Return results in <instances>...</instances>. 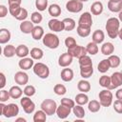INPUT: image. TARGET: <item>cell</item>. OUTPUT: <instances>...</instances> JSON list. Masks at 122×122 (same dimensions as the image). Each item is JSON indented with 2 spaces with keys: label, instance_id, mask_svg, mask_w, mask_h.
Masks as SVG:
<instances>
[{
  "label": "cell",
  "instance_id": "6da1fadb",
  "mask_svg": "<svg viewBox=\"0 0 122 122\" xmlns=\"http://www.w3.org/2000/svg\"><path fill=\"white\" fill-rule=\"evenodd\" d=\"M106 30H107V34L110 38L114 39L118 36V32H119V29H120V21L118 18L116 17H111L107 20L106 22Z\"/></svg>",
  "mask_w": 122,
  "mask_h": 122
},
{
  "label": "cell",
  "instance_id": "7a4b0ae2",
  "mask_svg": "<svg viewBox=\"0 0 122 122\" xmlns=\"http://www.w3.org/2000/svg\"><path fill=\"white\" fill-rule=\"evenodd\" d=\"M42 41H43V44L49 48V49H57L59 44H60V41H59V38L56 34L52 33V32H48L46 33L43 38H42Z\"/></svg>",
  "mask_w": 122,
  "mask_h": 122
},
{
  "label": "cell",
  "instance_id": "3957f363",
  "mask_svg": "<svg viewBox=\"0 0 122 122\" xmlns=\"http://www.w3.org/2000/svg\"><path fill=\"white\" fill-rule=\"evenodd\" d=\"M98 97H99V102H100L101 106H103V107L107 108L112 104L113 95H112L111 90H109V89H105V90H102L101 92H99Z\"/></svg>",
  "mask_w": 122,
  "mask_h": 122
},
{
  "label": "cell",
  "instance_id": "277c9868",
  "mask_svg": "<svg viewBox=\"0 0 122 122\" xmlns=\"http://www.w3.org/2000/svg\"><path fill=\"white\" fill-rule=\"evenodd\" d=\"M32 70H33L34 74H36L39 78L46 79V78H48L49 75H50V69H49V67H48L46 64H44V63L38 62V63L34 64Z\"/></svg>",
  "mask_w": 122,
  "mask_h": 122
},
{
  "label": "cell",
  "instance_id": "5b68a950",
  "mask_svg": "<svg viewBox=\"0 0 122 122\" xmlns=\"http://www.w3.org/2000/svg\"><path fill=\"white\" fill-rule=\"evenodd\" d=\"M40 107L41 110H43L47 113V115H52L56 112L57 104L53 99H45L42 101Z\"/></svg>",
  "mask_w": 122,
  "mask_h": 122
},
{
  "label": "cell",
  "instance_id": "8992f818",
  "mask_svg": "<svg viewBox=\"0 0 122 122\" xmlns=\"http://www.w3.org/2000/svg\"><path fill=\"white\" fill-rule=\"evenodd\" d=\"M18 113H19V107L14 103H10L5 105L1 115H4L6 118H11L18 115Z\"/></svg>",
  "mask_w": 122,
  "mask_h": 122
},
{
  "label": "cell",
  "instance_id": "52a82bcc",
  "mask_svg": "<svg viewBox=\"0 0 122 122\" xmlns=\"http://www.w3.org/2000/svg\"><path fill=\"white\" fill-rule=\"evenodd\" d=\"M20 104L23 108V111L28 113V114H30L34 112L35 110V104L33 103V101L30 98V96H24V97H21L20 99Z\"/></svg>",
  "mask_w": 122,
  "mask_h": 122
},
{
  "label": "cell",
  "instance_id": "ba28073f",
  "mask_svg": "<svg viewBox=\"0 0 122 122\" xmlns=\"http://www.w3.org/2000/svg\"><path fill=\"white\" fill-rule=\"evenodd\" d=\"M83 9V2L79 0H69L66 3V10L72 13L80 12Z\"/></svg>",
  "mask_w": 122,
  "mask_h": 122
},
{
  "label": "cell",
  "instance_id": "9c48e42d",
  "mask_svg": "<svg viewBox=\"0 0 122 122\" xmlns=\"http://www.w3.org/2000/svg\"><path fill=\"white\" fill-rule=\"evenodd\" d=\"M68 52H69L72 57H75V58H78V59L88 53L85 47H83V46H78V45H75V46H73V47H71V48H69V49H68Z\"/></svg>",
  "mask_w": 122,
  "mask_h": 122
},
{
  "label": "cell",
  "instance_id": "30bf717a",
  "mask_svg": "<svg viewBox=\"0 0 122 122\" xmlns=\"http://www.w3.org/2000/svg\"><path fill=\"white\" fill-rule=\"evenodd\" d=\"M78 25L86 28H92V17L91 12H84L80 15L79 20H78Z\"/></svg>",
  "mask_w": 122,
  "mask_h": 122
},
{
  "label": "cell",
  "instance_id": "8fae6325",
  "mask_svg": "<svg viewBox=\"0 0 122 122\" xmlns=\"http://www.w3.org/2000/svg\"><path fill=\"white\" fill-rule=\"evenodd\" d=\"M48 27L53 32H59V31L64 30V23H63V21L58 20L56 18L51 19L49 21V23H48Z\"/></svg>",
  "mask_w": 122,
  "mask_h": 122
},
{
  "label": "cell",
  "instance_id": "7c38bea8",
  "mask_svg": "<svg viewBox=\"0 0 122 122\" xmlns=\"http://www.w3.org/2000/svg\"><path fill=\"white\" fill-rule=\"evenodd\" d=\"M122 85V72L115 71L111 75V88L110 90L116 89Z\"/></svg>",
  "mask_w": 122,
  "mask_h": 122
},
{
  "label": "cell",
  "instance_id": "4fadbf2b",
  "mask_svg": "<svg viewBox=\"0 0 122 122\" xmlns=\"http://www.w3.org/2000/svg\"><path fill=\"white\" fill-rule=\"evenodd\" d=\"M72 59H73V57L68 51L64 52L58 58V65L62 68H67L72 63Z\"/></svg>",
  "mask_w": 122,
  "mask_h": 122
},
{
  "label": "cell",
  "instance_id": "5bb4252c",
  "mask_svg": "<svg viewBox=\"0 0 122 122\" xmlns=\"http://www.w3.org/2000/svg\"><path fill=\"white\" fill-rule=\"evenodd\" d=\"M33 60L31 57H24V58H21L18 62V66L21 70L23 71H28L31 68H33L34 66V63H33Z\"/></svg>",
  "mask_w": 122,
  "mask_h": 122
},
{
  "label": "cell",
  "instance_id": "9a60e30c",
  "mask_svg": "<svg viewBox=\"0 0 122 122\" xmlns=\"http://www.w3.org/2000/svg\"><path fill=\"white\" fill-rule=\"evenodd\" d=\"M71 109L65 106V105H62L60 104V106H57V109H56V114L58 116V118L60 119H66L70 114H71Z\"/></svg>",
  "mask_w": 122,
  "mask_h": 122
},
{
  "label": "cell",
  "instance_id": "2e32d148",
  "mask_svg": "<svg viewBox=\"0 0 122 122\" xmlns=\"http://www.w3.org/2000/svg\"><path fill=\"white\" fill-rule=\"evenodd\" d=\"M14 81L17 85L21 86V85H26L29 82V75L25 72V71H17L14 74Z\"/></svg>",
  "mask_w": 122,
  "mask_h": 122
},
{
  "label": "cell",
  "instance_id": "e0dca14e",
  "mask_svg": "<svg viewBox=\"0 0 122 122\" xmlns=\"http://www.w3.org/2000/svg\"><path fill=\"white\" fill-rule=\"evenodd\" d=\"M19 28H20V30L23 33L29 34V33H31V31H32L33 28H34V24L31 21L25 20V21H22V23H20Z\"/></svg>",
  "mask_w": 122,
  "mask_h": 122
},
{
  "label": "cell",
  "instance_id": "ac0fdd59",
  "mask_svg": "<svg viewBox=\"0 0 122 122\" xmlns=\"http://www.w3.org/2000/svg\"><path fill=\"white\" fill-rule=\"evenodd\" d=\"M60 76H61V79L64 82H70V81H71L73 79V71L71 69H69L68 67L64 68L61 71Z\"/></svg>",
  "mask_w": 122,
  "mask_h": 122
},
{
  "label": "cell",
  "instance_id": "d6986e66",
  "mask_svg": "<svg viewBox=\"0 0 122 122\" xmlns=\"http://www.w3.org/2000/svg\"><path fill=\"white\" fill-rule=\"evenodd\" d=\"M114 51V46L112 43L111 42H105L103 43V45L101 46V52L104 55L110 56L111 54H112Z\"/></svg>",
  "mask_w": 122,
  "mask_h": 122
},
{
  "label": "cell",
  "instance_id": "ffe728a7",
  "mask_svg": "<svg viewBox=\"0 0 122 122\" xmlns=\"http://www.w3.org/2000/svg\"><path fill=\"white\" fill-rule=\"evenodd\" d=\"M103 4L100 1H95L91 6V13L93 15H100L103 12Z\"/></svg>",
  "mask_w": 122,
  "mask_h": 122
},
{
  "label": "cell",
  "instance_id": "44dd1931",
  "mask_svg": "<svg viewBox=\"0 0 122 122\" xmlns=\"http://www.w3.org/2000/svg\"><path fill=\"white\" fill-rule=\"evenodd\" d=\"M45 35V32H44V29L37 25V26H34L32 31H31V36L34 40H40L43 38V36Z\"/></svg>",
  "mask_w": 122,
  "mask_h": 122
},
{
  "label": "cell",
  "instance_id": "7402d4cb",
  "mask_svg": "<svg viewBox=\"0 0 122 122\" xmlns=\"http://www.w3.org/2000/svg\"><path fill=\"white\" fill-rule=\"evenodd\" d=\"M93 73V68L92 66H80V75L84 79L90 78Z\"/></svg>",
  "mask_w": 122,
  "mask_h": 122
},
{
  "label": "cell",
  "instance_id": "603a6c76",
  "mask_svg": "<svg viewBox=\"0 0 122 122\" xmlns=\"http://www.w3.org/2000/svg\"><path fill=\"white\" fill-rule=\"evenodd\" d=\"M9 92H10V95L11 98L13 99H18V98H21L22 94L24 93V92L22 91V89L18 86H12L10 90H9Z\"/></svg>",
  "mask_w": 122,
  "mask_h": 122
},
{
  "label": "cell",
  "instance_id": "cb8c5ba5",
  "mask_svg": "<svg viewBox=\"0 0 122 122\" xmlns=\"http://www.w3.org/2000/svg\"><path fill=\"white\" fill-rule=\"evenodd\" d=\"M11 38V33L8 29H1L0 30V44L8 43Z\"/></svg>",
  "mask_w": 122,
  "mask_h": 122
},
{
  "label": "cell",
  "instance_id": "d4e9b609",
  "mask_svg": "<svg viewBox=\"0 0 122 122\" xmlns=\"http://www.w3.org/2000/svg\"><path fill=\"white\" fill-rule=\"evenodd\" d=\"M92 41L94 43L101 44L104 41V39H105V33H104V31L101 30H94L93 33H92Z\"/></svg>",
  "mask_w": 122,
  "mask_h": 122
},
{
  "label": "cell",
  "instance_id": "484cf974",
  "mask_svg": "<svg viewBox=\"0 0 122 122\" xmlns=\"http://www.w3.org/2000/svg\"><path fill=\"white\" fill-rule=\"evenodd\" d=\"M30 54V50L26 45H19L16 47V55L20 58L27 57V55Z\"/></svg>",
  "mask_w": 122,
  "mask_h": 122
},
{
  "label": "cell",
  "instance_id": "4316f807",
  "mask_svg": "<svg viewBox=\"0 0 122 122\" xmlns=\"http://www.w3.org/2000/svg\"><path fill=\"white\" fill-rule=\"evenodd\" d=\"M48 11H49V14L51 15L52 17H58L61 14V8L57 4H51L48 8Z\"/></svg>",
  "mask_w": 122,
  "mask_h": 122
},
{
  "label": "cell",
  "instance_id": "83f0119b",
  "mask_svg": "<svg viewBox=\"0 0 122 122\" xmlns=\"http://www.w3.org/2000/svg\"><path fill=\"white\" fill-rule=\"evenodd\" d=\"M30 57L32 59H34V60H40L44 56V51L40 48H32L30 50Z\"/></svg>",
  "mask_w": 122,
  "mask_h": 122
},
{
  "label": "cell",
  "instance_id": "f1b7e54d",
  "mask_svg": "<svg viewBox=\"0 0 122 122\" xmlns=\"http://www.w3.org/2000/svg\"><path fill=\"white\" fill-rule=\"evenodd\" d=\"M77 89L79 92H88L91 91V84L89 81L85 80L84 78L82 80H80L77 84Z\"/></svg>",
  "mask_w": 122,
  "mask_h": 122
},
{
  "label": "cell",
  "instance_id": "f546056e",
  "mask_svg": "<svg viewBox=\"0 0 122 122\" xmlns=\"http://www.w3.org/2000/svg\"><path fill=\"white\" fill-rule=\"evenodd\" d=\"M74 101L76 102V104L83 106V105H86L89 103V96L86 94V92H80L75 95Z\"/></svg>",
  "mask_w": 122,
  "mask_h": 122
},
{
  "label": "cell",
  "instance_id": "4dcf8cb0",
  "mask_svg": "<svg viewBox=\"0 0 122 122\" xmlns=\"http://www.w3.org/2000/svg\"><path fill=\"white\" fill-rule=\"evenodd\" d=\"M111 68V65H110V62L108 59H103L99 62V64L97 65V70L99 72L101 73H105L107 72Z\"/></svg>",
  "mask_w": 122,
  "mask_h": 122
},
{
  "label": "cell",
  "instance_id": "1f68e13d",
  "mask_svg": "<svg viewBox=\"0 0 122 122\" xmlns=\"http://www.w3.org/2000/svg\"><path fill=\"white\" fill-rule=\"evenodd\" d=\"M108 9L112 12H120L122 10V1L120 2H108Z\"/></svg>",
  "mask_w": 122,
  "mask_h": 122
},
{
  "label": "cell",
  "instance_id": "d6a6232c",
  "mask_svg": "<svg viewBox=\"0 0 122 122\" xmlns=\"http://www.w3.org/2000/svg\"><path fill=\"white\" fill-rule=\"evenodd\" d=\"M3 54L5 57L10 58L16 54V48L13 45H7L3 50Z\"/></svg>",
  "mask_w": 122,
  "mask_h": 122
},
{
  "label": "cell",
  "instance_id": "836d02e7",
  "mask_svg": "<svg viewBox=\"0 0 122 122\" xmlns=\"http://www.w3.org/2000/svg\"><path fill=\"white\" fill-rule=\"evenodd\" d=\"M63 21V23H64V30H67V31H71V30H72L74 28H75V26H76V24H75V21L72 19V18H65V19H63L62 20Z\"/></svg>",
  "mask_w": 122,
  "mask_h": 122
},
{
  "label": "cell",
  "instance_id": "e575fe53",
  "mask_svg": "<svg viewBox=\"0 0 122 122\" xmlns=\"http://www.w3.org/2000/svg\"><path fill=\"white\" fill-rule=\"evenodd\" d=\"M33 121L34 122H45L47 119V113L43 110L36 111L33 114Z\"/></svg>",
  "mask_w": 122,
  "mask_h": 122
},
{
  "label": "cell",
  "instance_id": "d590c367",
  "mask_svg": "<svg viewBox=\"0 0 122 122\" xmlns=\"http://www.w3.org/2000/svg\"><path fill=\"white\" fill-rule=\"evenodd\" d=\"M72 112H73V114L77 117V118H79V119H82V118H84V116H85V110H84V108L82 107V105H75L73 108H72Z\"/></svg>",
  "mask_w": 122,
  "mask_h": 122
},
{
  "label": "cell",
  "instance_id": "8d00e7d4",
  "mask_svg": "<svg viewBox=\"0 0 122 122\" xmlns=\"http://www.w3.org/2000/svg\"><path fill=\"white\" fill-rule=\"evenodd\" d=\"M101 108V104L97 100H91L88 103V109L91 112H97Z\"/></svg>",
  "mask_w": 122,
  "mask_h": 122
},
{
  "label": "cell",
  "instance_id": "74e56055",
  "mask_svg": "<svg viewBox=\"0 0 122 122\" xmlns=\"http://www.w3.org/2000/svg\"><path fill=\"white\" fill-rule=\"evenodd\" d=\"M76 32L80 37H87L91 34V28H86V27H82V26H77L76 28Z\"/></svg>",
  "mask_w": 122,
  "mask_h": 122
},
{
  "label": "cell",
  "instance_id": "f35d334b",
  "mask_svg": "<svg viewBox=\"0 0 122 122\" xmlns=\"http://www.w3.org/2000/svg\"><path fill=\"white\" fill-rule=\"evenodd\" d=\"M108 60H109V62H110L111 68H113V69L117 68V67L120 65V62H121L120 57H119L118 55H115V54H111V55L109 56Z\"/></svg>",
  "mask_w": 122,
  "mask_h": 122
},
{
  "label": "cell",
  "instance_id": "ab89813d",
  "mask_svg": "<svg viewBox=\"0 0 122 122\" xmlns=\"http://www.w3.org/2000/svg\"><path fill=\"white\" fill-rule=\"evenodd\" d=\"M98 44L94 43L93 41L92 42H90L88 43L87 47H86V50H87V52L91 55H95L97 52H98Z\"/></svg>",
  "mask_w": 122,
  "mask_h": 122
},
{
  "label": "cell",
  "instance_id": "60d3db41",
  "mask_svg": "<svg viewBox=\"0 0 122 122\" xmlns=\"http://www.w3.org/2000/svg\"><path fill=\"white\" fill-rule=\"evenodd\" d=\"M99 85L105 89H109L111 88V76L108 75H102L99 78Z\"/></svg>",
  "mask_w": 122,
  "mask_h": 122
},
{
  "label": "cell",
  "instance_id": "b9f144b4",
  "mask_svg": "<svg viewBox=\"0 0 122 122\" xmlns=\"http://www.w3.org/2000/svg\"><path fill=\"white\" fill-rule=\"evenodd\" d=\"M53 92L57 95H64L67 92V88L63 84H56L53 87Z\"/></svg>",
  "mask_w": 122,
  "mask_h": 122
},
{
  "label": "cell",
  "instance_id": "7bdbcfd3",
  "mask_svg": "<svg viewBox=\"0 0 122 122\" xmlns=\"http://www.w3.org/2000/svg\"><path fill=\"white\" fill-rule=\"evenodd\" d=\"M42 20H43V16H42V14H41L40 12L34 11V12L31 13V15H30V21H31L33 24L38 25L39 23L42 22Z\"/></svg>",
  "mask_w": 122,
  "mask_h": 122
},
{
  "label": "cell",
  "instance_id": "ee69618b",
  "mask_svg": "<svg viewBox=\"0 0 122 122\" xmlns=\"http://www.w3.org/2000/svg\"><path fill=\"white\" fill-rule=\"evenodd\" d=\"M23 92H24V94H25L26 96L31 97V96H33V95L35 94L36 89H35V87L32 86V85H27V86L24 88Z\"/></svg>",
  "mask_w": 122,
  "mask_h": 122
},
{
  "label": "cell",
  "instance_id": "f6af8a7d",
  "mask_svg": "<svg viewBox=\"0 0 122 122\" xmlns=\"http://www.w3.org/2000/svg\"><path fill=\"white\" fill-rule=\"evenodd\" d=\"M35 7L39 11H44L48 8V0H35Z\"/></svg>",
  "mask_w": 122,
  "mask_h": 122
},
{
  "label": "cell",
  "instance_id": "bcb514c9",
  "mask_svg": "<svg viewBox=\"0 0 122 122\" xmlns=\"http://www.w3.org/2000/svg\"><path fill=\"white\" fill-rule=\"evenodd\" d=\"M21 6L20 5H10L9 6V11H10V13L15 18L17 15H18V13L20 12V10H21Z\"/></svg>",
  "mask_w": 122,
  "mask_h": 122
},
{
  "label": "cell",
  "instance_id": "7dc6e473",
  "mask_svg": "<svg viewBox=\"0 0 122 122\" xmlns=\"http://www.w3.org/2000/svg\"><path fill=\"white\" fill-rule=\"evenodd\" d=\"M92 59L87 54L79 58V66H83L84 67V66H92Z\"/></svg>",
  "mask_w": 122,
  "mask_h": 122
},
{
  "label": "cell",
  "instance_id": "c3c4849f",
  "mask_svg": "<svg viewBox=\"0 0 122 122\" xmlns=\"http://www.w3.org/2000/svg\"><path fill=\"white\" fill-rule=\"evenodd\" d=\"M61 104L62 105H65L71 109H72L74 106H75V101H73L72 99L71 98H68V97H64L61 99Z\"/></svg>",
  "mask_w": 122,
  "mask_h": 122
},
{
  "label": "cell",
  "instance_id": "681fc988",
  "mask_svg": "<svg viewBox=\"0 0 122 122\" xmlns=\"http://www.w3.org/2000/svg\"><path fill=\"white\" fill-rule=\"evenodd\" d=\"M28 15H29V14H28V10H27L26 9L22 8L21 10H20V12L18 13V15L15 17V19H17V20H19V21H25V20L27 19Z\"/></svg>",
  "mask_w": 122,
  "mask_h": 122
},
{
  "label": "cell",
  "instance_id": "f907efd6",
  "mask_svg": "<svg viewBox=\"0 0 122 122\" xmlns=\"http://www.w3.org/2000/svg\"><path fill=\"white\" fill-rule=\"evenodd\" d=\"M113 110H114L117 113L122 114V100L116 99V100L113 102Z\"/></svg>",
  "mask_w": 122,
  "mask_h": 122
},
{
  "label": "cell",
  "instance_id": "816d5d0a",
  "mask_svg": "<svg viewBox=\"0 0 122 122\" xmlns=\"http://www.w3.org/2000/svg\"><path fill=\"white\" fill-rule=\"evenodd\" d=\"M10 98H11L10 95V92L6 90H1V92H0V101L1 102H6Z\"/></svg>",
  "mask_w": 122,
  "mask_h": 122
},
{
  "label": "cell",
  "instance_id": "f5cc1de1",
  "mask_svg": "<svg viewBox=\"0 0 122 122\" xmlns=\"http://www.w3.org/2000/svg\"><path fill=\"white\" fill-rule=\"evenodd\" d=\"M75 45H77L76 44V41H75V39L73 38V37H71V36H68L66 39H65V46L69 49V48H71V47H73V46H75Z\"/></svg>",
  "mask_w": 122,
  "mask_h": 122
},
{
  "label": "cell",
  "instance_id": "db71d44e",
  "mask_svg": "<svg viewBox=\"0 0 122 122\" xmlns=\"http://www.w3.org/2000/svg\"><path fill=\"white\" fill-rule=\"evenodd\" d=\"M8 13V8L5 5H0V17L4 18Z\"/></svg>",
  "mask_w": 122,
  "mask_h": 122
},
{
  "label": "cell",
  "instance_id": "11a10c76",
  "mask_svg": "<svg viewBox=\"0 0 122 122\" xmlns=\"http://www.w3.org/2000/svg\"><path fill=\"white\" fill-rule=\"evenodd\" d=\"M0 78H1V83H0V88L3 89L6 86V76L3 72H0Z\"/></svg>",
  "mask_w": 122,
  "mask_h": 122
},
{
  "label": "cell",
  "instance_id": "9f6ffc18",
  "mask_svg": "<svg viewBox=\"0 0 122 122\" xmlns=\"http://www.w3.org/2000/svg\"><path fill=\"white\" fill-rule=\"evenodd\" d=\"M9 6L10 5H21L22 0H8Z\"/></svg>",
  "mask_w": 122,
  "mask_h": 122
},
{
  "label": "cell",
  "instance_id": "6f0895ef",
  "mask_svg": "<svg viewBox=\"0 0 122 122\" xmlns=\"http://www.w3.org/2000/svg\"><path fill=\"white\" fill-rule=\"evenodd\" d=\"M115 97H116L117 99L122 100V89H118V90L116 91V92H115Z\"/></svg>",
  "mask_w": 122,
  "mask_h": 122
},
{
  "label": "cell",
  "instance_id": "680465c9",
  "mask_svg": "<svg viewBox=\"0 0 122 122\" xmlns=\"http://www.w3.org/2000/svg\"><path fill=\"white\" fill-rule=\"evenodd\" d=\"M19 121H23V122H26L27 120H26L25 118H23V117H19V118H16V119H15V122H19Z\"/></svg>",
  "mask_w": 122,
  "mask_h": 122
},
{
  "label": "cell",
  "instance_id": "91938a15",
  "mask_svg": "<svg viewBox=\"0 0 122 122\" xmlns=\"http://www.w3.org/2000/svg\"><path fill=\"white\" fill-rule=\"evenodd\" d=\"M118 37L120 38V40L122 41V28L119 29V32H118Z\"/></svg>",
  "mask_w": 122,
  "mask_h": 122
},
{
  "label": "cell",
  "instance_id": "94428289",
  "mask_svg": "<svg viewBox=\"0 0 122 122\" xmlns=\"http://www.w3.org/2000/svg\"><path fill=\"white\" fill-rule=\"evenodd\" d=\"M119 14H118V19H119V21L120 22H122V10L120 11V12H118Z\"/></svg>",
  "mask_w": 122,
  "mask_h": 122
},
{
  "label": "cell",
  "instance_id": "6125c7cd",
  "mask_svg": "<svg viewBox=\"0 0 122 122\" xmlns=\"http://www.w3.org/2000/svg\"><path fill=\"white\" fill-rule=\"evenodd\" d=\"M110 1H112V2H120L122 0H110Z\"/></svg>",
  "mask_w": 122,
  "mask_h": 122
},
{
  "label": "cell",
  "instance_id": "be15d7a7",
  "mask_svg": "<svg viewBox=\"0 0 122 122\" xmlns=\"http://www.w3.org/2000/svg\"><path fill=\"white\" fill-rule=\"evenodd\" d=\"M79 1H81V2H88L89 0H79Z\"/></svg>",
  "mask_w": 122,
  "mask_h": 122
},
{
  "label": "cell",
  "instance_id": "e7e4bbea",
  "mask_svg": "<svg viewBox=\"0 0 122 122\" xmlns=\"http://www.w3.org/2000/svg\"><path fill=\"white\" fill-rule=\"evenodd\" d=\"M121 72H122V71H121Z\"/></svg>",
  "mask_w": 122,
  "mask_h": 122
}]
</instances>
